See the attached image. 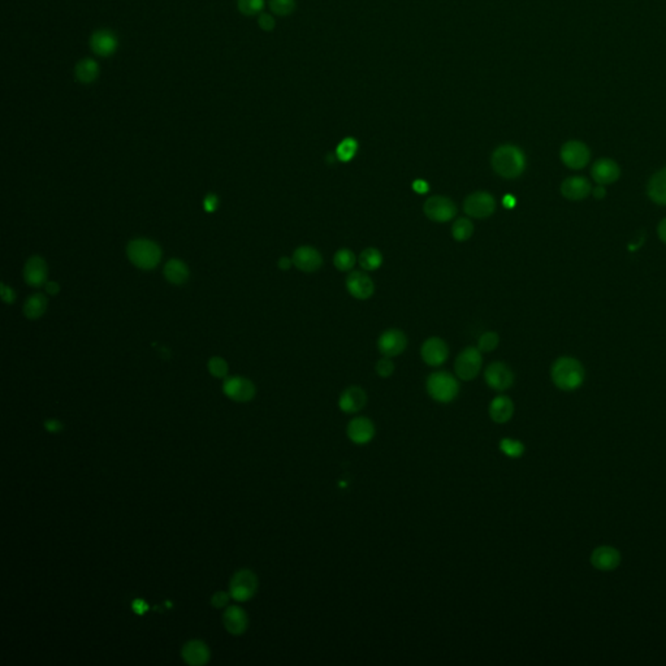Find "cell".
Returning <instances> with one entry per match:
<instances>
[{
    "mask_svg": "<svg viewBox=\"0 0 666 666\" xmlns=\"http://www.w3.org/2000/svg\"><path fill=\"white\" fill-rule=\"evenodd\" d=\"M492 168L504 179H517L526 170V155L518 146L497 147L491 158Z\"/></svg>",
    "mask_w": 666,
    "mask_h": 666,
    "instance_id": "6da1fadb",
    "label": "cell"
},
{
    "mask_svg": "<svg viewBox=\"0 0 666 666\" xmlns=\"http://www.w3.org/2000/svg\"><path fill=\"white\" fill-rule=\"evenodd\" d=\"M553 384L565 392L581 387L584 381V368L581 362L571 357H561L551 368Z\"/></svg>",
    "mask_w": 666,
    "mask_h": 666,
    "instance_id": "7a4b0ae2",
    "label": "cell"
},
{
    "mask_svg": "<svg viewBox=\"0 0 666 666\" xmlns=\"http://www.w3.org/2000/svg\"><path fill=\"white\" fill-rule=\"evenodd\" d=\"M428 396L439 403H449L456 400L460 393L458 380L447 371H436L428 376L427 383Z\"/></svg>",
    "mask_w": 666,
    "mask_h": 666,
    "instance_id": "3957f363",
    "label": "cell"
},
{
    "mask_svg": "<svg viewBox=\"0 0 666 666\" xmlns=\"http://www.w3.org/2000/svg\"><path fill=\"white\" fill-rule=\"evenodd\" d=\"M126 254L134 266L142 269H153L160 262L162 250L157 243L145 238H138L129 243Z\"/></svg>",
    "mask_w": 666,
    "mask_h": 666,
    "instance_id": "277c9868",
    "label": "cell"
},
{
    "mask_svg": "<svg viewBox=\"0 0 666 666\" xmlns=\"http://www.w3.org/2000/svg\"><path fill=\"white\" fill-rule=\"evenodd\" d=\"M483 366V358H482V351L478 348H466L465 351L460 353V355L456 359L454 364V371L456 375L463 381H470L479 375L480 370Z\"/></svg>",
    "mask_w": 666,
    "mask_h": 666,
    "instance_id": "5b68a950",
    "label": "cell"
},
{
    "mask_svg": "<svg viewBox=\"0 0 666 666\" xmlns=\"http://www.w3.org/2000/svg\"><path fill=\"white\" fill-rule=\"evenodd\" d=\"M256 588L258 579L252 570H240L230 579V595L236 601L243 603L250 600L256 592Z\"/></svg>",
    "mask_w": 666,
    "mask_h": 666,
    "instance_id": "8992f818",
    "label": "cell"
},
{
    "mask_svg": "<svg viewBox=\"0 0 666 666\" xmlns=\"http://www.w3.org/2000/svg\"><path fill=\"white\" fill-rule=\"evenodd\" d=\"M463 210L470 218H489L496 210V199L488 192H475L466 197Z\"/></svg>",
    "mask_w": 666,
    "mask_h": 666,
    "instance_id": "52a82bcc",
    "label": "cell"
},
{
    "mask_svg": "<svg viewBox=\"0 0 666 666\" xmlns=\"http://www.w3.org/2000/svg\"><path fill=\"white\" fill-rule=\"evenodd\" d=\"M424 215L436 223H447L457 215V207L452 199L443 195L430 197L423 206Z\"/></svg>",
    "mask_w": 666,
    "mask_h": 666,
    "instance_id": "ba28073f",
    "label": "cell"
},
{
    "mask_svg": "<svg viewBox=\"0 0 666 666\" xmlns=\"http://www.w3.org/2000/svg\"><path fill=\"white\" fill-rule=\"evenodd\" d=\"M559 157L570 170H581L590 163L591 151L588 146L581 141H568L561 147Z\"/></svg>",
    "mask_w": 666,
    "mask_h": 666,
    "instance_id": "9c48e42d",
    "label": "cell"
},
{
    "mask_svg": "<svg viewBox=\"0 0 666 666\" xmlns=\"http://www.w3.org/2000/svg\"><path fill=\"white\" fill-rule=\"evenodd\" d=\"M485 380L487 386L497 390L504 392L514 384V373L508 364L504 362H493L489 364L485 371Z\"/></svg>",
    "mask_w": 666,
    "mask_h": 666,
    "instance_id": "30bf717a",
    "label": "cell"
},
{
    "mask_svg": "<svg viewBox=\"0 0 666 666\" xmlns=\"http://www.w3.org/2000/svg\"><path fill=\"white\" fill-rule=\"evenodd\" d=\"M408 346L406 335L396 328L388 329L377 340V349L388 358H393L402 354Z\"/></svg>",
    "mask_w": 666,
    "mask_h": 666,
    "instance_id": "8fae6325",
    "label": "cell"
},
{
    "mask_svg": "<svg viewBox=\"0 0 666 666\" xmlns=\"http://www.w3.org/2000/svg\"><path fill=\"white\" fill-rule=\"evenodd\" d=\"M375 434V424L366 417L353 418L346 425V436L355 445H366L371 443Z\"/></svg>",
    "mask_w": 666,
    "mask_h": 666,
    "instance_id": "7c38bea8",
    "label": "cell"
},
{
    "mask_svg": "<svg viewBox=\"0 0 666 666\" xmlns=\"http://www.w3.org/2000/svg\"><path fill=\"white\" fill-rule=\"evenodd\" d=\"M421 355L424 364L431 367H439L447 362L449 357V348L447 342L440 337H430L425 340L421 349Z\"/></svg>",
    "mask_w": 666,
    "mask_h": 666,
    "instance_id": "4fadbf2b",
    "label": "cell"
},
{
    "mask_svg": "<svg viewBox=\"0 0 666 666\" xmlns=\"http://www.w3.org/2000/svg\"><path fill=\"white\" fill-rule=\"evenodd\" d=\"M118 47L119 39L112 30L99 29L90 36V49L100 58L112 56L118 51Z\"/></svg>",
    "mask_w": 666,
    "mask_h": 666,
    "instance_id": "5bb4252c",
    "label": "cell"
},
{
    "mask_svg": "<svg viewBox=\"0 0 666 666\" xmlns=\"http://www.w3.org/2000/svg\"><path fill=\"white\" fill-rule=\"evenodd\" d=\"M346 289L357 300H368L375 291L373 279L361 271H354L346 278Z\"/></svg>",
    "mask_w": 666,
    "mask_h": 666,
    "instance_id": "9a60e30c",
    "label": "cell"
},
{
    "mask_svg": "<svg viewBox=\"0 0 666 666\" xmlns=\"http://www.w3.org/2000/svg\"><path fill=\"white\" fill-rule=\"evenodd\" d=\"M224 393L237 402H247L254 399V384L245 377H230L224 383Z\"/></svg>",
    "mask_w": 666,
    "mask_h": 666,
    "instance_id": "2e32d148",
    "label": "cell"
},
{
    "mask_svg": "<svg viewBox=\"0 0 666 666\" xmlns=\"http://www.w3.org/2000/svg\"><path fill=\"white\" fill-rule=\"evenodd\" d=\"M366 403L367 393L364 392V388L357 386L346 388L339 399L340 410L345 414H357L364 410Z\"/></svg>",
    "mask_w": 666,
    "mask_h": 666,
    "instance_id": "e0dca14e",
    "label": "cell"
},
{
    "mask_svg": "<svg viewBox=\"0 0 666 666\" xmlns=\"http://www.w3.org/2000/svg\"><path fill=\"white\" fill-rule=\"evenodd\" d=\"M293 265L303 272H315L323 266V256L311 246H301L293 253Z\"/></svg>",
    "mask_w": 666,
    "mask_h": 666,
    "instance_id": "ac0fdd59",
    "label": "cell"
},
{
    "mask_svg": "<svg viewBox=\"0 0 666 666\" xmlns=\"http://www.w3.org/2000/svg\"><path fill=\"white\" fill-rule=\"evenodd\" d=\"M619 564H621V553L613 546L603 545L594 549V552L591 553V565L595 569L600 571H612L617 569Z\"/></svg>",
    "mask_w": 666,
    "mask_h": 666,
    "instance_id": "d6986e66",
    "label": "cell"
},
{
    "mask_svg": "<svg viewBox=\"0 0 666 666\" xmlns=\"http://www.w3.org/2000/svg\"><path fill=\"white\" fill-rule=\"evenodd\" d=\"M591 175L597 185H610L617 181L621 176V170L617 163L612 159H599L595 162Z\"/></svg>",
    "mask_w": 666,
    "mask_h": 666,
    "instance_id": "ffe728a7",
    "label": "cell"
},
{
    "mask_svg": "<svg viewBox=\"0 0 666 666\" xmlns=\"http://www.w3.org/2000/svg\"><path fill=\"white\" fill-rule=\"evenodd\" d=\"M47 275H49L47 265L45 259H42L41 256L38 255L32 256L26 262L24 268V279L27 285L36 287V288L42 287L47 280Z\"/></svg>",
    "mask_w": 666,
    "mask_h": 666,
    "instance_id": "44dd1931",
    "label": "cell"
},
{
    "mask_svg": "<svg viewBox=\"0 0 666 666\" xmlns=\"http://www.w3.org/2000/svg\"><path fill=\"white\" fill-rule=\"evenodd\" d=\"M592 192L590 181L581 176H573L561 184V194L569 201H581Z\"/></svg>",
    "mask_w": 666,
    "mask_h": 666,
    "instance_id": "7402d4cb",
    "label": "cell"
},
{
    "mask_svg": "<svg viewBox=\"0 0 666 666\" xmlns=\"http://www.w3.org/2000/svg\"><path fill=\"white\" fill-rule=\"evenodd\" d=\"M514 402L508 396H497L489 403V418L497 424L508 423L514 415Z\"/></svg>",
    "mask_w": 666,
    "mask_h": 666,
    "instance_id": "603a6c76",
    "label": "cell"
},
{
    "mask_svg": "<svg viewBox=\"0 0 666 666\" xmlns=\"http://www.w3.org/2000/svg\"><path fill=\"white\" fill-rule=\"evenodd\" d=\"M182 658L190 666H202L210 660V650L206 643L192 641L186 643L182 648Z\"/></svg>",
    "mask_w": 666,
    "mask_h": 666,
    "instance_id": "cb8c5ba5",
    "label": "cell"
},
{
    "mask_svg": "<svg viewBox=\"0 0 666 666\" xmlns=\"http://www.w3.org/2000/svg\"><path fill=\"white\" fill-rule=\"evenodd\" d=\"M223 622H224V626L230 634L241 635L247 629L249 619H247V616H246L243 608L230 606L223 616Z\"/></svg>",
    "mask_w": 666,
    "mask_h": 666,
    "instance_id": "d4e9b609",
    "label": "cell"
},
{
    "mask_svg": "<svg viewBox=\"0 0 666 666\" xmlns=\"http://www.w3.org/2000/svg\"><path fill=\"white\" fill-rule=\"evenodd\" d=\"M99 74H100V67L97 61L91 58L81 59L74 67V76L77 81L84 85H90L94 81H97Z\"/></svg>",
    "mask_w": 666,
    "mask_h": 666,
    "instance_id": "484cf974",
    "label": "cell"
},
{
    "mask_svg": "<svg viewBox=\"0 0 666 666\" xmlns=\"http://www.w3.org/2000/svg\"><path fill=\"white\" fill-rule=\"evenodd\" d=\"M647 193L652 202L660 206H666V167L656 172L651 177L647 186Z\"/></svg>",
    "mask_w": 666,
    "mask_h": 666,
    "instance_id": "4316f807",
    "label": "cell"
},
{
    "mask_svg": "<svg viewBox=\"0 0 666 666\" xmlns=\"http://www.w3.org/2000/svg\"><path fill=\"white\" fill-rule=\"evenodd\" d=\"M164 276L172 284L181 285L189 279V269L186 265L179 259H170L164 267Z\"/></svg>",
    "mask_w": 666,
    "mask_h": 666,
    "instance_id": "83f0119b",
    "label": "cell"
},
{
    "mask_svg": "<svg viewBox=\"0 0 666 666\" xmlns=\"http://www.w3.org/2000/svg\"><path fill=\"white\" fill-rule=\"evenodd\" d=\"M47 310V298L43 294L30 296L24 304V314L27 319H38Z\"/></svg>",
    "mask_w": 666,
    "mask_h": 666,
    "instance_id": "f1b7e54d",
    "label": "cell"
},
{
    "mask_svg": "<svg viewBox=\"0 0 666 666\" xmlns=\"http://www.w3.org/2000/svg\"><path fill=\"white\" fill-rule=\"evenodd\" d=\"M358 260L364 271H375L383 265V255L375 247H367L361 253Z\"/></svg>",
    "mask_w": 666,
    "mask_h": 666,
    "instance_id": "f546056e",
    "label": "cell"
},
{
    "mask_svg": "<svg viewBox=\"0 0 666 666\" xmlns=\"http://www.w3.org/2000/svg\"><path fill=\"white\" fill-rule=\"evenodd\" d=\"M358 147H359V145H358V142H357L355 138L346 137L337 146V148H336V157H337L340 162L348 163V162H351V159L355 157V154L358 151Z\"/></svg>",
    "mask_w": 666,
    "mask_h": 666,
    "instance_id": "4dcf8cb0",
    "label": "cell"
},
{
    "mask_svg": "<svg viewBox=\"0 0 666 666\" xmlns=\"http://www.w3.org/2000/svg\"><path fill=\"white\" fill-rule=\"evenodd\" d=\"M452 234L454 240L463 243L467 241L474 234V224L470 219L460 218L453 223Z\"/></svg>",
    "mask_w": 666,
    "mask_h": 666,
    "instance_id": "1f68e13d",
    "label": "cell"
},
{
    "mask_svg": "<svg viewBox=\"0 0 666 666\" xmlns=\"http://www.w3.org/2000/svg\"><path fill=\"white\" fill-rule=\"evenodd\" d=\"M357 263V256L349 249H341L333 256V265L342 272L351 271Z\"/></svg>",
    "mask_w": 666,
    "mask_h": 666,
    "instance_id": "d6a6232c",
    "label": "cell"
},
{
    "mask_svg": "<svg viewBox=\"0 0 666 666\" xmlns=\"http://www.w3.org/2000/svg\"><path fill=\"white\" fill-rule=\"evenodd\" d=\"M500 450L509 458H520L524 453V445L520 440L504 437L498 445Z\"/></svg>",
    "mask_w": 666,
    "mask_h": 666,
    "instance_id": "836d02e7",
    "label": "cell"
},
{
    "mask_svg": "<svg viewBox=\"0 0 666 666\" xmlns=\"http://www.w3.org/2000/svg\"><path fill=\"white\" fill-rule=\"evenodd\" d=\"M237 8L245 16L260 14L265 8V0H237Z\"/></svg>",
    "mask_w": 666,
    "mask_h": 666,
    "instance_id": "e575fe53",
    "label": "cell"
},
{
    "mask_svg": "<svg viewBox=\"0 0 666 666\" xmlns=\"http://www.w3.org/2000/svg\"><path fill=\"white\" fill-rule=\"evenodd\" d=\"M269 10L278 16H288L296 10V0H269Z\"/></svg>",
    "mask_w": 666,
    "mask_h": 666,
    "instance_id": "d590c367",
    "label": "cell"
},
{
    "mask_svg": "<svg viewBox=\"0 0 666 666\" xmlns=\"http://www.w3.org/2000/svg\"><path fill=\"white\" fill-rule=\"evenodd\" d=\"M500 337L496 332H485L478 341V349L482 353H489L493 351L498 346Z\"/></svg>",
    "mask_w": 666,
    "mask_h": 666,
    "instance_id": "8d00e7d4",
    "label": "cell"
},
{
    "mask_svg": "<svg viewBox=\"0 0 666 666\" xmlns=\"http://www.w3.org/2000/svg\"><path fill=\"white\" fill-rule=\"evenodd\" d=\"M208 371L215 377H224L228 374V364L219 357H214L208 361Z\"/></svg>",
    "mask_w": 666,
    "mask_h": 666,
    "instance_id": "74e56055",
    "label": "cell"
},
{
    "mask_svg": "<svg viewBox=\"0 0 666 666\" xmlns=\"http://www.w3.org/2000/svg\"><path fill=\"white\" fill-rule=\"evenodd\" d=\"M375 370L377 375L386 379V377L393 375V373H395V364H393V361L390 358L384 357V358H381V359L377 361Z\"/></svg>",
    "mask_w": 666,
    "mask_h": 666,
    "instance_id": "f35d334b",
    "label": "cell"
},
{
    "mask_svg": "<svg viewBox=\"0 0 666 666\" xmlns=\"http://www.w3.org/2000/svg\"><path fill=\"white\" fill-rule=\"evenodd\" d=\"M258 25L265 32H272L275 29V26H276V21H275V19H274L272 14L262 12L259 14V17H258Z\"/></svg>",
    "mask_w": 666,
    "mask_h": 666,
    "instance_id": "ab89813d",
    "label": "cell"
},
{
    "mask_svg": "<svg viewBox=\"0 0 666 666\" xmlns=\"http://www.w3.org/2000/svg\"><path fill=\"white\" fill-rule=\"evenodd\" d=\"M230 596V595L225 594V592H217V594L212 596V599H211V604L215 606V608H223V606L228 604Z\"/></svg>",
    "mask_w": 666,
    "mask_h": 666,
    "instance_id": "60d3db41",
    "label": "cell"
},
{
    "mask_svg": "<svg viewBox=\"0 0 666 666\" xmlns=\"http://www.w3.org/2000/svg\"><path fill=\"white\" fill-rule=\"evenodd\" d=\"M219 206V199L217 195L214 194H210L207 195L206 199H205V210L207 212H214Z\"/></svg>",
    "mask_w": 666,
    "mask_h": 666,
    "instance_id": "b9f144b4",
    "label": "cell"
},
{
    "mask_svg": "<svg viewBox=\"0 0 666 666\" xmlns=\"http://www.w3.org/2000/svg\"><path fill=\"white\" fill-rule=\"evenodd\" d=\"M1 297H3V301L7 303H12L16 300L14 291L5 284H1Z\"/></svg>",
    "mask_w": 666,
    "mask_h": 666,
    "instance_id": "7bdbcfd3",
    "label": "cell"
},
{
    "mask_svg": "<svg viewBox=\"0 0 666 666\" xmlns=\"http://www.w3.org/2000/svg\"><path fill=\"white\" fill-rule=\"evenodd\" d=\"M412 189H414L415 193L425 194L428 192L430 186H428L427 181L419 179V180H415V181L412 182Z\"/></svg>",
    "mask_w": 666,
    "mask_h": 666,
    "instance_id": "ee69618b",
    "label": "cell"
},
{
    "mask_svg": "<svg viewBox=\"0 0 666 666\" xmlns=\"http://www.w3.org/2000/svg\"><path fill=\"white\" fill-rule=\"evenodd\" d=\"M45 427H46V430H47L49 432H52V434L59 432V431L63 430V424H61L60 422H58V421H55V419H49V421H47V422L45 423Z\"/></svg>",
    "mask_w": 666,
    "mask_h": 666,
    "instance_id": "f6af8a7d",
    "label": "cell"
},
{
    "mask_svg": "<svg viewBox=\"0 0 666 666\" xmlns=\"http://www.w3.org/2000/svg\"><path fill=\"white\" fill-rule=\"evenodd\" d=\"M133 610L135 612V613H137V614L142 616V614L145 613L146 610H147V606H146L145 601H144V600H140V599H138V600H134Z\"/></svg>",
    "mask_w": 666,
    "mask_h": 666,
    "instance_id": "bcb514c9",
    "label": "cell"
},
{
    "mask_svg": "<svg viewBox=\"0 0 666 666\" xmlns=\"http://www.w3.org/2000/svg\"><path fill=\"white\" fill-rule=\"evenodd\" d=\"M657 234L663 243H666V219L661 220L657 227Z\"/></svg>",
    "mask_w": 666,
    "mask_h": 666,
    "instance_id": "7dc6e473",
    "label": "cell"
},
{
    "mask_svg": "<svg viewBox=\"0 0 666 666\" xmlns=\"http://www.w3.org/2000/svg\"><path fill=\"white\" fill-rule=\"evenodd\" d=\"M59 291H60V287H59V284H58V282H54V281H52V282H47V284H46V291H47L49 294H51V296L58 294Z\"/></svg>",
    "mask_w": 666,
    "mask_h": 666,
    "instance_id": "c3c4849f",
    "label": "cell"
},
{
    "mask_svg": "<svg viewBox=\"0 0 666 666\" xmlns=\"http://www.w3.org/2000/svg\"><path fill=\"white\" fill-rule=\"evenodd\" d=\"M502 205H504V207H507V208H513V207L517 205V199H515L513 195H510V194H509V195H505V197H504V199H502Z\"/></svg>",
    "mask_w": 666,
    "mask_h": 666,
    "instance_id": "681fc988",
    "label": "cell"
},
{
    "mask_svg": "<svg viewBox=\"0 0 666 666\" xmlns=\"http://www.w3.org/2000/svg\"><path fill=\"white\" fill-rule=\"evenodd\" d=\"M592 193H594V197L595 198H596V199H601V198H604V197H606V188H604V185H597V186L595 188L594 192H592Z\"/></svg>",
    "mask_w": 666,
    "mask_h": 666,
    "instance_id": "f907efd6",
    "label": "cell"
},
{
    "mask_svg": "<svg viewBox=\"0 0 666 666\" xmlns=\"http://www.w3.org/2000/svg\"><path fill=\"white\" fill-rule=\"evenodd\" d=\"M293 265V259H289L287 256H282L279 260V267L281 269H289Z\"/></svg>",
    "mask_w": 666,
    "mask_h": 666,
    "instance_id": "816d5d0a",
    "label": "cell"
}]
</instances>
